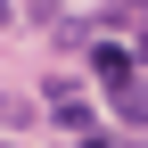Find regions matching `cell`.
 <instances>
[{
	"mask_svg": "<svg viewBox=\"0 0 148 148\" xmlns=\"http://www.w3.org/2000/svg\"><path fill=\"white\" fill-rule=\"evenodd\" d=\"M90 74H99L107 90H132V58H123L115 41H99V49H90Z\"/></svg>",
	"mask_w": 148,
	"mask_h": 148,
	"instance_id": "obj_1",
	"label": "cell"
},
{
	"mask_svg": "<svg viewBox=\"0 0 148 148\" xmlns=\"http://www.w3.org/2000/svg\"><path fill=\"white\" fill-rule=\"evenodd\" d=\"M58 123H66V132H82V123H90V107L74 99V90H58Z\"/></svg>",
	"mask_w": 148,
	"mask_h": 148,
	"instance_id": "obj_2",
	"label": "cell"
},
{
	"mask_svg": "<svg viewBox=\"0 0 148 148\" xmlns=\"http://www.w3.org/2000/svg\"><path fill=\"white\" fill-rule=\"evenodd\" d=\"M0 25H8V0H0Z\"/></svg>",
	"mask_w": 148,
	"mask_h": 148,
	"instance_id": "obj_4",
	"label": "cell"
},
{
	"mask_svg": "<svg viewBox=\"0 0 148 148\" xmlns=\"http://www.w3.org/2000/svg\"><path fill=\"white\" fill-rule=\"evenodd\" d=\"M74 148H115V140H99V132H82V140H74Z\"/></svg>",
	"mask_w": 148,
	"mask_h": 148,
	"instance_id": "obj_3",
	"label": "cell"
}]
</instances>
